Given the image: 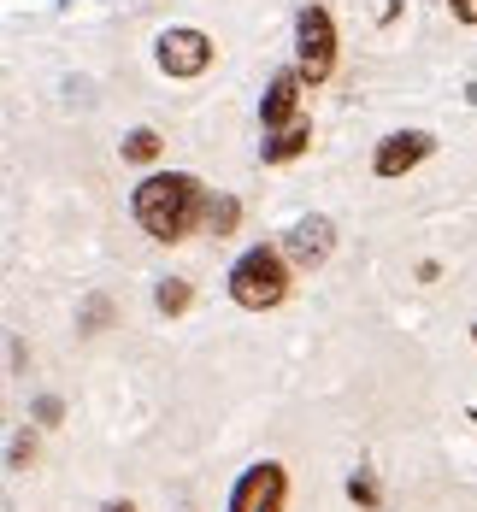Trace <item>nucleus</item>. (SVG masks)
Segmentation results:
<instances>
[{
  "instance_id": "nucleus-3",
  "label": "nucleus",
  "mask_w": 477,
  "mask_h": 512,
  "mask_svg": "<svg viewBox=\"0 0 477 512\" xmlns=\"http://www.w3.org/2000/svg\"><path fill=\"white\" fill-rule=\"evenodd\" d=\"M295 71L307 77V83H324L330 71H336V18L324 12V6H301V18H295Z\"/></svg>"
},
{
  "instance_id": "nucleus-12",
  "label": "nucleus",
  "mask_w": 477,
  "mask_h": 512,
  "mask_svg": "<svg viewBox=\"0 0 477 512\" xmlns=\"http://www.w3.org/2000/svg\"><path fill=\"white\" fill-rule=\"evenodd\" d=\"M236 218H242V206L230 201V195H224V201H207V224H212V236H230V230H236Z\"/></svg>"
},
{
  "instance_id": "nucleus-17",
  "label": "nucleus",
  "mask_w": 477,
  "mask_h": 512,
  "mask_svg": "<svg viewBox=\"0 0 477 512\" xmlns=\"http://www.w3.org/2000/svg\"><path fill=\"white\" fill-rule=\"evenodd\" d=\"M106 512H136V507H130V501H112V507H106Z\"/></svg>"
},
{
  "instance_id": "nucleus-1",
  "label": "nucleus",
  "mask_w": 477,
  "mask_h": 512,
  "mask_svg": "<svg viewBox=\"0 0 477 512\" xmlns=\"http://www.w3.org/2000/svg\"><path fill=\"white\" fill-rule=\"evenodd\" d=\"M136 224L154 236V242H183L201 218H207V189H201V177H189V171H159L148 177L142 189H136Z\"/></svg>"
},
{
  "instance_id": "nucleus-2",
  "label": "nucleus",
  "mask_w": 477,
  "mask_h": 512,
  "mask_svg": "<svg viewBox=\"0 0 477 512\" xmlns=\"http://www.w3.org/2000/svg\"><path fill=\"white\" fill-rule=\"evenodd\" d=\"M289 295V259H283V248H248V254L230 265V301L248 312H265L277 307Z\"/></svg>"
},
{
  "instance_id": "nucleus-11",
  "label": "nucleus",
  "mask_w": 477,
  "mask_h": 512,
  "mask_svg": "<svg viewBox=\"0 0 477 512\" xmlns=\"http://www.w3.org/2000/svg\"><path fill=\"white\" fill-rule=\"evenodd\" d=\"M159 148H165V142H159V130H148V124L124 136V159H130V165H148V159H159Z\"/></svg>"
},
{
  "instance_id": "nucleus-4",
  "label": "nucleus",
  "mask_w": 477,
  "mask_h": 512,
  "mask_svg": "<svg viewBox=\"0 0 477 512\" xmlns=\"http://www.w3.org/2000/svg\"><path fill=\"white\" fill-rule=\"evenodd\" d=\"M283 501H289V471L277 460L248 465L230 489V512H283Z\"/></svg>"
},
{
  "instance_id": "nucleus-9",
  "label": "nucleus",
  "mask_w": 477,
  "mask_h": 512,
  "mask_svg": "<svg viewBox=\"0 0 477 512\" xmlns=\"http://www.w3.org/2000/svg\"><path fill=\"white\" fill-rule=\"evenodd\" d=\"M307 142H313V124H301V118H295L289 130H271V136H265L260 159H265V165H283V159H301V154H307Z\"/></svg>"
},
{
  "instance_id": "nucleus-16",
  "label": "nucleus",
  "mask_w": 477,
  "mask_h": 512,
  "mask_svg": "<svg viewBox=\"0 0 477 512\" xmlns=\"http://www.w3.org/2000/svg\"><path fill=\"white\" fill-rule=\"evenodd\" d=\"M448 6H454V18H460V24H477V0H448Z\"/></svg>"
},
{
  "instance_id": "nucleus-15",
  "label": "nucleus",
  "mask_w": 477,
  "mask_h": 512,
  "mask_svg": "<svg viewBox=\"0 0 477 512\" xmlns=\"http://www.w3.org/2000/svg\"><path fill=\"white\" fill-rule=\"evenodd\" d=\"M106 312H112V307H106L101 295H95V301L83 307V324H89V330H101V324H106Z\"/></svg>"
},
{
  "instance_id": "nucleus-8",
  "label": "nucleus",
  "mask_w": 477,
  "mask_h": 512,
  "mask_svg": "<svg viewBox=\"0 0 477 512\" xmlns=\"http://www.w3.org/2000/svg\"><path fill=\"white\" fill-rule=\"evenodd\" d=\"M301 71H277L271 77V89H265V101H260V124L265 130H289L295 124V112H301Z\"/></svg>"
},
{
  "instance_id": "nucleus-6",
  "label": "nucleus",
  "mask_w": 477,
  "mask_h": 512,
  "mask_svg": "<svg viewBox=\"0 0 477 512\" xmlns=\"http://www.w3.org/2000/svg\"><path fill=\"white\" fill-rule=\"evenodd\" d=\"M330 248H336V224H330L324 212L295 218V224H289V236H283V259H289L295 271H313V265H324V259H330Z\"/></svg>"
},
{
  "instance_id": "nucleus-14",
  "label": "nucleus",
  "mask_w": 477,
  "mask_h": 512,
  "mask_svg": "<svg viewBox=\"0 0 477 512\" xmlns=\"http://www.w3.org/2000/svg\"><path fill=\"white\" fill-rule=\"evenodd\" d=\"M348 495H354L360 507H377V483H371L366 471H354V477H348Z\"/></svg>"
},
{
  "instance_id": "nucleus-13",
  "label": "nucleus",
  "mask_w": 477,
  "mask_h": 512,
  "mask_svg": "<svg viewBox=\"0 0 477 512\" xmlns=\"http://www.w3.org/2000/svg\"><path fill=\"white\" fill-rule=\"evenodd\" d=\"M36 424H59V418H65V401H59V395H36Z\"/></svg>"
},
{
  "instance_id": "nucleus-10",
  "label": "nucleus",
  "mask_w": 477,
  "mask_h": 512,
  "mask_svg": "<svg viewBox=\"0 0 477 512\" xmlns=\"http://www.w3.org/2000/svg\"><path fill=\"white\" fill-rule=\"evenodd\" d=\"M189 301H195V289H189V277H159V289H154V307L165 312V318H177V312H189Z\"/></svg>"
},
{
  "instance_id": "nucleus-5",
  "label": "nucleus",
  "mask_w": 477,
  "mask_h": 512,
  "mask_svg": "<svg viewBox=\"0 0 477 512\" xmlns=\"http://www.w3.org/2000/svg\"><path fill=\"white\" fill-rule=\"evenodd\" d=\"M154 48H159V71H165V77H201L212 65V36L207 30H189V24L165 30Z\"/></svg>"
},
{
  "instance_id": "nucleus-18",
  "label": "nucleus",
  "mask_w": 477,
  "mask_h": 512,
  "mask_svg": "<svg viewBox=\"0 0 477 512\" xmlns=\"http://www.w3.org/2000/svg\"><path fill=\"white\" fill-rule=\"evenodd\" d=\"M472 336H477V324H472Z\"/></svg>"
},
{
  "instance_id": "nucleus-7",
  "label": "nucleus",
  "mask_w": 477,
  "mask_h": 512,
  "mask_svg": "<svg viewBox=\"0 0 477 512\" xmlns=\"http://www.w3.org/2000/svg\"><path fill=\"white\" fill-rule=\"evenodd\" d=\"M436 154V136L430 130H395V136H383L377 142V154H371V171L377 177H407L419 159Z\"/></svg>"
}]
</instances>
